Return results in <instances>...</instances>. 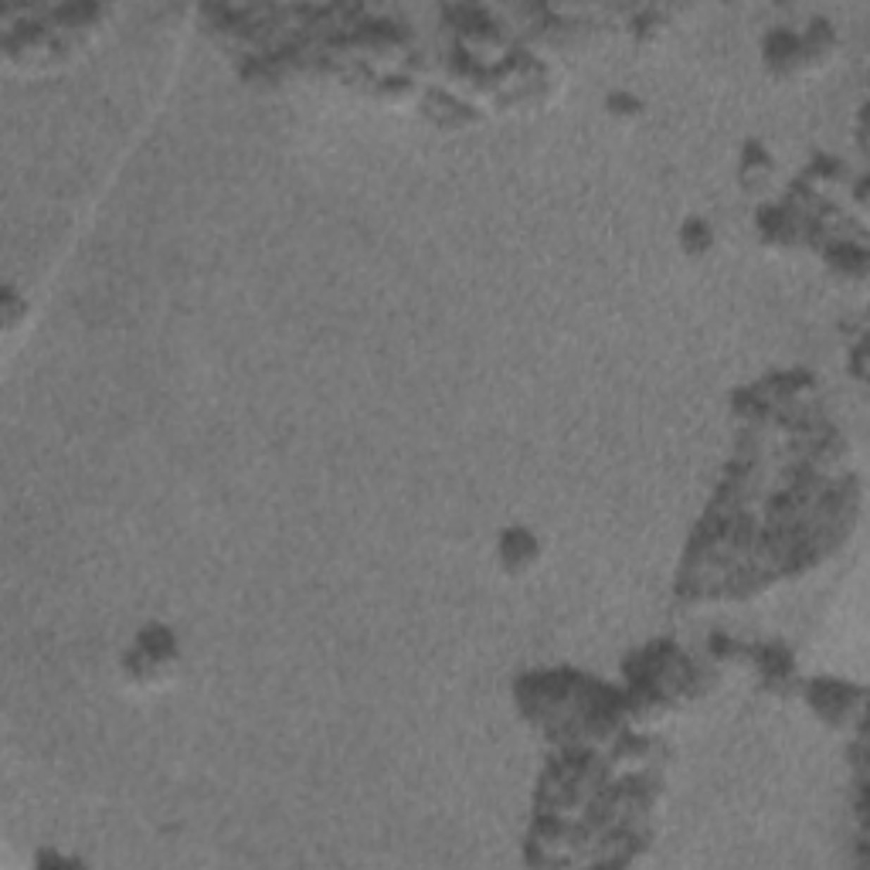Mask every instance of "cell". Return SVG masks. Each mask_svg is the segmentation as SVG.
Returning a JSON list of instances; mask_svg holds the SVG:
<instances>
[{"label":"cell","instance_id":"3","mask_svg":"<svg viewBox=\"0 0 870 870\" xmlns=\"http://www.w3.org/2000/svg\"><path fill=\"white\" fill-rule=\"evenodd\" d=\"M683 242H687L690 249H704V245L711 249V232H707L704 225H690V228L683 232Z\"/></svg>","mask_w":870,"mask_h":870},{"label":"cell","instance_id":"1","mask_svg":"<svg viewBox=\"0 0 870 870\" xmlns=\"http://www.w3.org/2000/svg\"><path fill=\"white\" fill-rule=\"evenodd\" d=\"M503 561H507V568H514V571H523V568H530L534 561H537V554H541V547H537V541L527 534V530H507L503 534Z\"/></svg>","mask_w":870,"mask_h":870},{"label":"cell","instance_id":"2","mask_svg":"<svg viewBox=\"0 0 870 870\" xmlns=\"http://www.w3.org/2000/svg\"><path fill=\"white\" fill-rule=\"evenodd\" d=\"M609 109H612V116H619V119H633V116H639V109H642V106H639V102H636V99H633V96H622V92H619V96H612V99H609Z\"/></svg>","mask_w":870,"mask_h":870}]
</instances>
